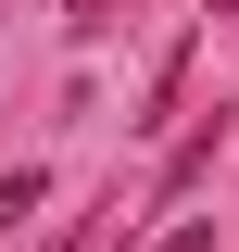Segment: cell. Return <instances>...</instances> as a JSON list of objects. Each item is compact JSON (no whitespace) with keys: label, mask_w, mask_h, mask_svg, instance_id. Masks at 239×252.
Returning <instances> with one entry per match:
<instances>
[{"label":"cell","mask_w":239,"mask_h":252,"mask_svg":"<svg viewBox=\"0 0 239 252\" xmlns=\"http://www.w3.org/2000/svg\"><path fill=\"white\" fill-rule=\"evenodd\" d=\"M214 152H227V114H202V126L177 139V152H164V202H189V189L214 177Z\"/></svg>","instance_id":"obj_1"},{"label":"cell","mask_w":239,"mask_h":252,"mask_svg":"<svg viewBox=\"0 0 239 252\" xmlns=\"http://www.w3.org/2000/svg\"><path fill=\"white\" fill-rule=\"evenodd\" d=\"M38 189H51V177H38V164H13V177H0V227H13V215H38Z\"/></svg>","instance_id":"obj_2"},{"label":"cell","mask_w":239,"mask_h":252,"mask_svg":"<svg viewBox=\"0 0 239 252\" xmlns=\"http://www.w3.org/2000/svg\"><path fill=\"white\" fill-rule=\"evenodd\" d=\"M151 252H214V215H177V227H164Z\"/></svg>","instance_id":"obj_3"},{"label":"cell","mask_w":239,"mask_h":252,"mask_svg":"<svg viewBox=\"0 0 239 252\" xmlns=\"http://www.w3.org/2000/svg\"><path fill=\"white\" fill-rule=\"evenodd\" d=\"M114 13H139V0H76L63 26H76V38H101V26H114Z\"/></svg>","instance_id":"obj_4"},{"label":"cell","mask_w":239,"mask_h":252,"mask_svg":"<svg viewBox=\"0 0 239 252\" xmlns=\"http://www.w3.org/2000/svg\"><path fill=\"white\" fill-rule=\"evenodd\" d=\"M214 13H239V0H214Z\"/></svg>","instance_id":"obj_5"}]
</instances>
